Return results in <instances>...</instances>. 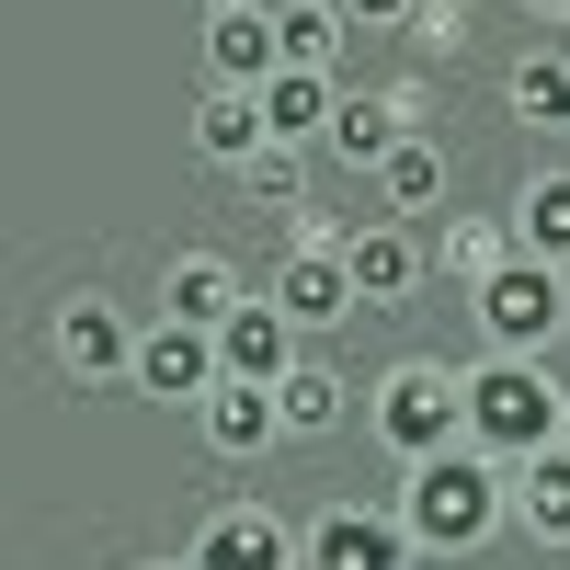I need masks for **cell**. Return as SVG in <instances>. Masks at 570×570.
<instances>
[{"label": "cell", "mask_w": 570, "mask_h": 570, "mask_svg": "<svg viewBox=\"0 0 570 570\" xmlns=\"http://www.w3.org/2000/svg\"><path fill=\"white\" fill-rule=\"evenodd\" d=\"M400 525L422 537V559H480L513 525V468L480 456V445H445V456L400 468Z\"/></svg>", "instance_id": "cell-1"}, {"label": "cell", "mask_w": 570, "mask_h": 570, "mask_svg": "<svg viewBox=\"0 0 570 570\" xmlns=\"http://www.w3.org/2000/svg\"><path fill=\"white\" fill-rule=\"evenodd\" d=\"M570 434V376L548 354H468V445L525 468L537 445Z\"/></svg>", "instance_id": "cell-2"}, {"label": "cell", "mask_w": 570, "mask_h": 570, "mask_svg": "<svg viewBox=\"0 0 570 570\" xmlns=\"http://www.w3.org/2000/svg\"><path fill=\"white\" fill-rule=\"evenodd\" d=\"M365 434L389 445L400 468L468 445V365H445V354H400V365L365 389Z\"/></svg>", "instance_id": "cell-3"}, {"label": "cell", "mask_w": 570, "mask_h": 570, "mask_svg": "<svg viewBox=\"0 0 570 570\" xmlns=\"http://www.w3.org/2000/svg\"><path fill=\"white\" fill-rule=\"evenodd\" d=\"M468 320H480V354H559L570 343V263L513 252L480 297H468Z\"/></svg>", "instance_id": "cell-4"}, {"label": "cell", "mask_w": 570, "mask_h": 570, "mask_svg": "<svg viewBox=\"0 0 570 570\" xmlns=\"http://www.w3.org/2000/svg\"><path fill=\"white\" fill-rule=\"evenodd\" d=\"M137 343H149V320H126L104 285H69L58 308H46V365L69 376V389H137Z\"/></svg>", "instance_id": "cell-5"}, {"label": "cell", "mask_w": 570, "mask_h": 570, "mask_svg": "<svg viewBox=\"0 0 570 570\" xmlns=\"http://www.w3.org/2000/svg\"><path fill=\"white\" fill-rule=\"evenodd\" d=\"M183 559L195 570H308V525H285L274 502H206Z\"/></svg>", "instance_id": "cell-6"}, {"label": "cell", "mask_w": 570, "mask_h": 570, "mask_svg": "<svg viewBox=\"0 0 570 570\" xmlns=\"http://www.w3.org/2000/svg\"><path fill=\"white\" fill-rule=\"evenodd\" d=\"M308 570H422V537L400 525V502H320Z\"/></svg>", "instance_id": "cell-7"}, {"label": "cell", "mask_w": 570, "mask_h": 570, "mask_svg": "<svg viewBox=\"0 0 570 570\" xmlns=\"http://www.w3.org/2000/svg\"><path fill=\"white\" fill-rule=\"evenodd\" d=\"M343 263H354V297H365V308H411L422 285H434V228H411V217H365L354 240H343Z\"/></svg>", "instance_id": "cell-8"}, {"label": "cell", "mask_w": 570, "mask_h": 570, "mask_svg": "<svg viewBox=\"0 0 570 570\" xmlns=\"http://www.w3.org/2000/svg\"><path fill=\"white\" fill-rule=\"evenodd\" d=\"M217 331H195V320H149V343H137V400H160V411H206V389H217Z\"/></svg>", "instance_id": "cell-9"}, {"label": "cell", "mask_w": 570, "mask_h": 570, "mask_svg": "<svg viewBox=\"0 0 570 570\" xmlns=\"http://www.w3.org/2000/svg\"><path fill=\"white\" fill-rule=\"evenodd\" d=\"M263 297L285 308V320H297L308 331V343H320V331H343L365 297H354V263L343 252H274V285H263Z\"/></svg>", "instance_id": "cell-10"}, {"label": "cell", "mask_w": 570, "mask_h": 570, "mask_svg": "<svg viewBox=\"0 0 570 570\" xmlns=\"http://www.w3.org/2000/svg\"><path fill=\"white\" fill-rule=\"evenodd\" d=\"M195 434H206V456L252 468V456H274V445H285V411H274V389H263V376H217V389H206V411H195Z\"/></svg>", "instance_id": "cell-11"}, {"label": "cell", "mask_w": 570, "mask_h": 570, "mask_svg": "<svg viewBox=\"0 0 570 570\" xmlns=\"http://www.w3.org/2000/svg\"><path fill=\"white\" fill-rule=\"evenodd\" d=\"M456 206V160H445V137H400L389 160H376V217H411V228H434Z\"/></svg>", "instance_id": "cell-12"}, {"label": "cell", "mask_w": 570, "mask_h": 570, "mask_svg": "<svg viewBox=\"0 0 570 570\" xmlns=\"http://www.w3.org/2000/svg\"><path fill=\"white\" fill-rule=\"evenodd\" d=\"M263 149H274L263 91H228V80H206V91H195V160H206V171H252Z\"/></svg>", "instance_id": "cell-13"}, {"label": "cell", "mask_w": 570, "mask_h": 570, "mask_svg": "<svg viewBox=\"0 0 570 570\" xmlns=\"http://www.w3.org/2000/svg\"><path fill=\"white\" fill-rule=\"evenodd\" d=\"M274 69H285L274 0H240V12H206V80H228V91H263Z\"/></svg>", "instance_id": "cell-14"}, {"label": "cell", "mask_w": 570, "mask_h": 570, "mask_svg": "<svg viewBox=\"0 0 570 570\" xmlns=\"http://www.w3.org/2000/svg\"><path fill=\"white\" fill-rule=\"evenodd\" d=\"M240 297H252V285H240V263H228V252H206V240H183V252L160 263V320H195V331H217Z\"/></svg>", "instance_id": "cell-15"}, {"label": "cell", "mask_w": 570, "mask_h": 570, "mask_svg": "<svg viewBox=\"0 0 570 570\" xmlns=\"http://www.w3.org/2000/svg\"><path fill=\"white\" fill-rule=\"evenodd\" d=\"M297 354H308V331L285 320L274 297H240V308L217 320V365H228V376H263V389H274V376L297 365Z\"/></svg>", "instance_id": "cell-16"}, {"label": "cell", "mask_w": 570, "mask_h": 570, "mask_svg": "<svg viewBox=\"0 0 570 570\" xmlns=\"http://www.w3.org/2000/svg\"><path fill=\"white\" fill-rule=\"evenodd\" d=\"M513 252H525V240H513V217H480V206H445V217H434V274L456 285V297H480Z\"/></svg>", "instance_id": "cell-17"}, {"label": "cell", "mask_w": 570, "mask_h": 570, "mask_svg": "<svg viewBox=\"0 0 570 570\" xmlns=\"http://www.w3.org/2000/svg\"><path fill=\"white\" fill-rule=\"evenodd\" d=\"M502 115L525 126V137H570V46L559 35H537L525 58L502 69Z\"/></svg>", "instance_id": "cell-18"}, {"label": "cell", "mask_w": 570, "mask_h": 570, "mask_svg": "<svg viewBox=\"0 0 570 570\" xmlns=\"http://www.w3.org/2000/svg\"><path fill=\"white\" fill-rule=\"evenodd\" d=\"M274 411H285V445H331L354 422V376L320 365V354H297V365L274 376Z\"/></svg>", "instance_id": "cell-19"}, {"label": "cell", "mask_w": 570, "mask_h": 570, "mask_svg": "<svg viewBox=\"0 0 570 570\" xmlns=\"http://www.w3.org/2000/svg\"><path fill=\"white\" fill-rule=\"evenodd\" d=\"M400 137H411V104H400V91H343V115H331L320 160H343V171H365V183H376V160H389Z\"/></svg>", "instance_id": "cell-20"}, {"label": "cell", "mask_w": 570, "mask_h": 570, "mask_svg": "<svg viewBox=\"0 0 570 570\" xmlns=\"http://www.w3.org/2000/svg\"><path fill=\"white\" fill-rule=\"evenodd\" d=\"M513 537H537V548L570 559V434L537 445L525 468H513Z\"/></svg>", "instance_id": "cell-21"}, {"label": "cell", "mask_w": 570, "mask_h": 570, "mask_svg": "<svg viewBox=\"0 0 570 570\" xmlns=\"http://www.w3.org/2000/svg\"><path fill=\"white\" fill-rule=\"evenodd\" d=\"M263 115H274L285 149H320L331 115H343V80H331V69H274V80H263Z\"/></svg>", "instance_id": "cell-22"}, {"label": "cell", "mask_w": 570, "mask_h": 570, "mask_svg": "<svg viewBox=\"0 0 570 570\" xmlns=\"http://www.w3.org/2000/svg\"><path fill=\"white\" fill-rule=\"evenodd\" d=\"M502 217H513V240H525L537 263H570V160H537L525 195H513Z\"/></svg>", "instance_id": "cell-23"}, {"label": "cell", "mask_w": 570, "mask_h": 570, "mask_svg": "<svg viewBox=\"0 0 570 570\" xmlns=\"http://www.w3.org/2000/svg\"><path fill=\"white\" fill-rule=\"evenodd\" d=\"M274 35H285V69H343V0H274Z\"/></svg>", "instance_id": "cell-24"}, {"label": "cell", "mask_w": 570, "mask_h": 570, "mask_svg": "<svg viewBox=\"0 0 570 570\" xmlns=\"http://www.w3.org/2000/svg\"><path fill=\"white\" fill-rule=\"evenodd\" d=\"M308 171H320V149H285V137H274V149H263L252 171H228V183H240V206H263V217H297V206H308Z\"/></svg>", "instance_id": "cell-25"}, {"label": "cell", "mask_w": 570, "mask_h": 570, "mask_svg": "<svg viewBox=\"0 0 570 570\" xmlns=\"http://www.w3.org/2000/svg\"><path fill=\"white\" fill-rule=\"evenodd\" d=\"M343 23H354V35H411L422 0H343Z\"/></svg>", "instance_id": "cell-26"}, {"label": "cell", "mask_w": 570, "mask_h": 570, "mask_svg": "<svg viewBox=\"0 0 570 570\" xmlns=\"http://www.w3.org/2000/svg\"><path fill=\"white\" fill-rule=\"evenodd\" d=\"M525 23L537 35H570V0H525Z\"/></svg>", "instance_id": "cell-27"}, {"label": "cell", "mask_w": 570, "mask_h": 570, "mask_svg": "<svg viewBox=\"0 0 570 570\" xmlns=\"http://www.w3.org/2000/svg\"><path fill=\"white\" fill-rule=\"evenodd\" d=\"M468 12H480V0H422V23H468Z\"/></svg>", "instance_id": "cell-28"}, {"label": "cell", "mask_w": 570, "mask_h": 570, "mask_svg": "<svg viewBox=\"0 0 570 570\" xmlns=\"http://www.w3.org/2000/svg\"><path fill=\"white\" fill-rule=\"evenodd\" d=\"M137 570H195V559H137Z\"/></svg>", "instance_id": "cell-29"}, {"label": "cell", "mask_w": 570, "mask_h": 570, "mask_svg": "<svg viewBox=\"0 0 570 570\" xmlns=\"http://www.w3.org/2000/svg\"><path fill=\"white\" fill-rule=\"evenodd\" d=\"M195 12H240V0H195Z\"/></svg>", "instance_id": "cell-30"}]
</instances>
